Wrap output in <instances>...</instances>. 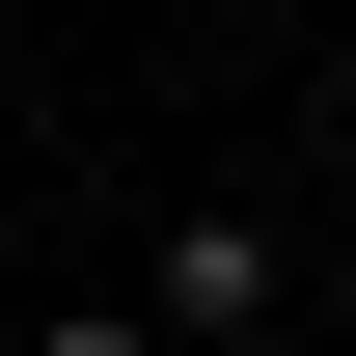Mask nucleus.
Segmentation results:
<instances>
[{"mask_svg":"<svg viewBox=\"0 0 356 356\" xmlns=\"http://www.w3.org/2000/svg\"><path fill=\"white\" fill-rule=\"evenodd\" d=\"M329 192H356V110H329Z\"/></svg>","mask_w":356,"mask_h":356,"instance_id":"7ed1b4c3","label":"nucleus"},{"mask_svg":"<svg viewBox=\"0 0 356 356\" xmlns=\"http://www.w3.org/2000/svg\"><path fill=\"white\" fill-rule=\"evenodd\" d=\"M220 356H274V329H220Z\"/></svg>","mask_w":356,"mask_h":356,"instance_id":"20e7f679","label":"nucleus"},{"mask_svg":"<svg viewBox=\"0 0 356 356\" xmlns=\"http://www.w3.org/2000/svg\"><path fill=\"white\" fill-rule=\"evenodd\" d=\"M274 302H302V247H274L247 192H192V220L137 247V329H165V356H220V329H274Z\"/></svg>","mask_w":356,"mask_h":356,"instance_id":"f257e3e1","label":"nucleus"},{"mask_svg":"<svg viewBox=\"0 0 356 356\" xmlns=\"http://www.w3.org/2000/svg\"><path fill=\"white\" fill-rule=\"evenodd\" d=\"M28 356H165V329H137V302H55V329H28Z\"/></svg>","mask_w":356,"mask_h":356,"instance_id":"f03ea898","label":"nucleus"}]
</instances>
